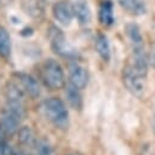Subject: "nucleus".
Listing matches in <instances>:
<instances>
[{
	"label": "nucleus",
	"instance_id": "f257e3e1",
	"mask_svg": "<svg viewBox=\"0 0 155 155\" xmlns=\"http://www.w3.org/2000/svg\"><path fill=\"white\" fill-rule=\"evenodd\" d=\"M147 75L136 69L131 63H127L122 70V81L127 91L136 97H142L147 88Z\"/></svg>",
	"mask_w": 155,
	"mask_h": 155
},
{
	"label": "nucleus",
	"instance_id": "f03ea898",
	"mask_svg": "<svg viewBox=\"0 0 155 155\" xmlns=\"http://www.w3.org/2000/svg\"><path fill=\"white\" fill-rule=\"evenodd\" d=\"M52 15L58 23H61L63 25H69L74 18L73 4H70L67 0L57 1L52 6Z\"/></svg>",
	"mask_w": 155,
	"mask_h": 155
},
{
	"label": "nucleus",
	"instance_id": "7ed1b4c3",
	"mask_svg": "<svg viewBox=\"0 0 155 155\" xmlns=\"http://www.w3.org/2000/svg\"><path fill=\"white\" fill-rule=\"evenodd\" d=\"M45 75H46L47 82L51 86L59 87L64 81V75H63L62 67L59 65L58 62H56L53 59H50V61L46 62V64H45Z\"/></svg>",
	"mask_w": 155,
	"mask_h": 155
},
{
	"label": "nucleus",
	"instance_id": "20e7f679",
	"mask_svg": "<svg viewBox=\"0 0 155 155\" xmlns=\"http://www.w3.org/2000/svg\"><path fill=\"white\" fill-rule=\"evenodd\" d=\"M22 11L30 18L40 19L46 11V4L44 0H21Z\"/></svg>",
	"mask_w": 155,
	"mask_h": 155
},
{
	"label": "nucleus",
	"instance_id": "39448f33",
	"mask_svg": "<svg viewBox=\"0 0 155 155\" xmlns=\"http://www.w3.org/2000/svg\"><path fill=\"white\" fill-rule=\"evenodd\" d=\"M53 29H54V35L52 38V46H53L54 51L65 57L76 56V52L74 51V48L68 45V42L64 38V34L58 28H53Z\"/></svg>",
	"mask_w": 155,
	"mask_h": 155
},
{
	"label": "nucleus",
	"instance_id": "423d86ee",
	"mask_svg": "<svg viewBox=\"0 0 155 155\" xmlns=\"http://www.w3.org/2000/svg\"><path fill=\"white\" fill-rule=\"evenodd\" d=\"M73 10H74V16L76 17L78 22L81 25H86L91 22L92 13L86 0H75L73 2Z\"/></svg>",
	"mask_w": 155,
	"mask_h": 155
},
{
	"label": "nucleus",
	"instance_id": "0eeeda50",
	"mask_svg": "<svg viewBox=\"0 0 155 155\" xmlns=\"http://www.w3.org/2000/svg\"><path fill=\"white\" fill-rule=\"evenodd\" d=\"M98 19L102 25L110 27L113 25L115 18H114V7L113 2L110 0H102L98 8Z\"/></svg>",
	"mask_w": 155,
	"mask_h": 155
},
{
	"label": "nucleus",
	"instance_id": "6e6552de",
	"mask_svg": "<svg viewBox=\"0 0 155 155\" xmlns=\"http://www.w3.org/2000/svg\"><path fill=\"white\" fill-rule=\"evenodd\" d=\"M117 2L131 16H142L147 12V5L143 0H117Z\"/></svg>",
	"mask_w": 155,
	"mask_h": 155
},
{
	"label": "nucleus",
	"instance_id": "1a4fd4ad",
	"mask_svg": "<svg viewBox=\"0 0 155 155\" xmlns=\"http://www.w3.org/2000/svg\"><path fill=\"white\" fill-rule=\"evenodd\" d=\"M70 80L71 82L79 87V88H82L87 85V81H88V75H87V71L85 68H82L81 65L79 64H71L70 65Z\"/></svg>",
	"mask_w": 155,
	"mask_h": 155
},
{
	"label": "nucleus",
	"instance_id": "9d476101",
	"mask_svg": "<svg viewBox=\"0 0 155 155\" xmlns=\"http://www.w3.org/2000/svg\"><path fill=\"white\" fill-rule=\"evenodd\" d=\"M125 33H126L127 38L130 39V41L132 42L133 48L144 47L143 46V36H142V33H140V29H139L138 24L127 23L125 25Z\"/></svg>",
	"mask_w": 155,
	"mask_h": 155
},
{
	"label": "nucleus",
	"instance_id": "9b49d317",
	"mask_svg": "<svg viewBox=\"0 0 155 155\" xmlns=\"http://www.w3.org/2000/svg\"><path fill=\"white\" fill-rule=\"evenodd\" d=\"M96 51L98 52V54L102 57L103 61L108 62L110 59V45L108 38L102 33H99L96 38Z\"/></svg>",
	"mask_w": 155,
	"mask_h": 155
},
{
	"label": "nucleus",
	"instance_id": "f8f14e48",
	"mask_svg": "<svg viewBox=\"0 0 155 155\" xmlns=\"http://www.w3.org/2000/svg\"><path fill=\"white\" fill-rule=\"evenodd\" d=\"M10 53V35L7 30L0 25V54L7 56Z\"/></svg>",
	"mask_w": 155,
	"mask_h": 155
},
{
	"label": "nucleus",
	"instance_id": "ddd939ff",
	"mask_svg": "<svg viewBox=\"0 0 155 155\" xmlns=\"http://www.w3.org/2000/svg\"><path fill=\"white\" fill-rule=\"evenodd\" d=\"M148 61H149V65L155 69V40L150 45V50L148 53Z\"/></svg>",
	"mask_w": 155,
	"mask_h": 155
},
{
	"label": "nucleus",
	"instance_id": "4468645a",
	"mask_svg": "<svg viewBox=\"0 0 155 155\" xmlns=\"http://www.w3.org/2000/svg\"><path fill=\"white\" fill-rule=\"evenodd\" d=\"M151 130L155 134V111H154V115H153V120H151Z\"/></svg>",
	"mask_w": 155,
	"mask_h": 155
}]
</instances>
